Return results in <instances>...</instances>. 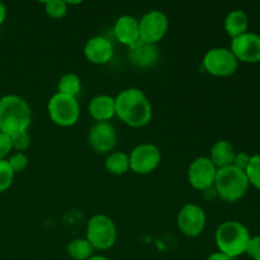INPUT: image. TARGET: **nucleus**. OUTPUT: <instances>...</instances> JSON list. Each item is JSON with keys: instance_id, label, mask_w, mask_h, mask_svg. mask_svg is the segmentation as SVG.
<instances>
[{"instance_id": "2eb2a0df", "label": "nucleus", "mask_w": 260, "mask_h": 260, "mask_svg": "<svg viewBox=\"0 0 260 260\" xmlns=\"http://www.w3.org/2000/svg\"><path fill=\"white\" fill-rule=\"evenodd\" d=\"M84 55L86 60L95 65H104L113 57V45L109 40L102 36L89 38L84 46Z\"/></svg>"}, {"instance_id": "473e14b6", "label": "nucleus", "mask_w": 260, "mask_h": 260, "mask_svg": "<svg viewBox=\"0 0 260 260\" xmlns=\"http://www.w3.org/2000/svg\"><path fill=\"white\" fill-rule=\"evenodd\" d=\"M88 260H109V259L106 258V256H103V255H93L91 258H89Z\"/></svg>"}, {"instance_id": "72a5a7b5", "label": "nucleus", "mask_w": 260, "mask_h": 260, "mask_svg": "<svg viewBox=\"0 0 260 260\" xmlns=\"http://www.w3.org/2000/svg\"><path fill=\"white\" fill-rule=\"evenodd\" d=\"M256 260H260V259H256Z\"/></svg>"}, {"instance_id": "a878e982", "label": "nucleus", "mask_w": 260, "mask_h": 260, "mask_svg": "<svg viewBox=\"0 0 260 260\" xmlns=\"http://www.w3.org/2000/svg\"><path fill=\"white\" fill-rule=\"evenodd\" d=\"M10 141H12L13 149L22 152L29 147L30 136L27 131H23V132H19V134H15L13 135V136H10Z\"/></svg>"}, {"instance_id": "b1692460", "label": "nucleus", "mask_w": 260, "mask_h": 260, "mask_svg": "<svg viewBox=\"0 0 260 260\" xmlns=\"http://www.w3.org/2000/svg\"><path fill=\"white\" fill-rule=\"evenodd\" d=\"M45 10L48 17L53 19H61L68 14V3L63 0H52L45 3Z\"/></svg>"}, {"instance_id": "6ab92c4d", "label": "nucleus", "mask_w": 260, "mask_h": 260, "mask_svg": "<svg viewBox=\"0 0 260 260\" xmlns=\"http://www.w3.org/2000/svg\"><path fill=\"white\" fill-rule=\"evenodd\" d=\"M248 28L249 18L244 10H233L225 18V30L233 40L248 32Z\"/></svg>"}, {"instance_id": "1a4fd4ad", "label": "nucleus", "mask_w": 260, "mask_h": 260, "mask_svg": "<svg viewBox=\"0 0 260 260\" xmlns=\"http://www.w3.org/2000/svg\"><path fill=\"white\" fill-rule=\"evenodd\" d=\"M140 23V40L156 45L164 38L169 28L167 14L160 10H150L144 15Z\"/></svg>"}, {"instance_id": "0eeeda50", "label": "nucleus", "mask_w": 260, "mask_h": 260, "mask_svg": "<svg viewBox=\"0 0 260 260\" xmlns=\"http://www.w3.org/2000/svg\"><path fill=\"white\" fill-rule=\"evenodd\" d=\"M239 61L231 52L230 48L215 47L206 52L203 57V69L208 74L217 78H225L235 74Z\"/></svg>"}, {"instance_id": "a211bd4d", "label": "nucleus", "mask_w": 260, "mask_h": 260, "mask_svg": "<svg viewBox=\"0 0 260 260\" xmlns=\"http://www.w3.org/2000/svg\"><path fill=\"white\" fill-rule=\"evenodd\" d=\"M235 155L236 151L233 145L226 140H220V141L215 142V145L211 149L210 160L217 169H221V168L233 165Z\"/></svg>"}, {"instance_id": "5701e85b", "label": "nucleus", "mask_w": 260, "mask_h": 260, "mask_svg": "<svg viewBox=\"0 0 260 260\" xmlns=\"http://www.w3.org/2000/svg\"><path fill=\"white\" fill-rule=\"evenodd\" d=\"M245 174L248 177L249 184L260 190V155L251 156L250 162L245 170Z\"/></svg>"}, {"instance_id": "ddd939ff", "label": "nucleus", "mask_w": 260, "mask_h": 260, "mask_svg": "<svg viewBox=\"0 0 260 260\" xmlns=\"http://www.w3.org/2000/svg\"><path fill=\"white\" fill-rule=\"evenodd\" d=\"M88 142L91 149L99 154L109 152L116 146V129L109 122H96L89 131Z\"/></svg>"}, {"instance_id": "f8f14e48", "label": "nucleus", "mask_w": 260, "mask_h": 260, "mask_svg": "<svg viewBox=\"0 0 260 260\" xmlns=\"http://www.w3.org/2000/svg\"><path fill=\"white\" fill-rule=\"evenodd\" d=\"M231 52L236 60L246 63L260 62V36L246 32L231 41Z\"/></svg>"}, {"instance_id": "dca6fc26", "label": "nucleus", "mask_w": 260, "mask_h": 260, "mask_svg": "<svg viewBox=\"0 0 260 260\" xmlns=\"http://www.w3.org/2000/svg\"><path fill=\"white\" fill-rule=\"evenodd\" d=\"M114 36L117 40L128 47L140 40V23L132 15H122L114 23Z\"/></svg>"}, {"instance_id": "7ed1b4c3", "label": "nucleus", "mask_w": 260, "mask_h": 260, "mask_svg": "<svg viewBox=\"0 0 260 260\" xmlns=\"http://www.w3.org/2000/svg\"><path fill=\"white\" fill-rule=\"evenodd\" d=\"M250 238L248 229L238 221L222 222L215 234L216 245L220 253L225 254L231 259L245 253Z\"/></svg>"}, {"instance_id": "412c9836", "label": "nucleus", "mask_w": 260, "mask_h": 260, "mask_svg": "<svg viewBox=\"0 0 260 260\" xmlns=\"http://www.w3.org/2000/svg\"><path fill=\"white\" fill-rule=\"evenodd\" d=\"M70 258L74 260H88L94 254V248L86 239H74L66 248Z\"/></svg>"}, {"instance_id": "bb28decb", "label": "nucleus", "mask_w": 260, "mask_h": 260, "mask_svg": "<svg viewBox=\"0 0 260 260\" xmlns=\"http://www.w3.org/2000/svg\"><path fill=\"white\" fill-rule=\"evenodd\" d=\"M8 162H9L13 172L19 173V172H23V170L27 168L28 157L27 155L23 154V152H15L14 155H12V156L9 157Z\"/></svg>"}, {"instance_id": "f257e3e1", "label": "nucleus", "mask_w": 260, "mask_h": 260, "mask_svg": "<svg viewBox=\"0 0 260 260\" xmlns=\"http://www.w3.org/2000/svg\"><path fill=\"white\" fill-rule=\"evenodd\" d=\"M114 99H116V116L127 126L141 128L151 121V103L141 89H124Z\"/></svg>"}, {"instance_id": "2f4dec72", "label": "nucleus", "mask_w": 260, "mask_h": 260, "mask_svg": "<svg viewBox=\"0 0 260 260\" xmlns=\"http://www.w3.org/2000/svg\"><path fill=\"white\" fill-rule=\"evenodd\" d=\"M5 18H7V8H5V5L0 2V25L4 23Z\"/></svg>"}, {"instance_id": "7c9ffc66", "label": "nucleus", "mask_w": 260, "mask_h": 260, "mask_svg": "<svg viewBox=\"0 0 260 260\" xmlns=\"http://www.w3.org/2000/svg\"><path fill=\"white\" fill-rule=\"evenodd\" d=\"M207 260H233V259L229 258V256L225 255V254H222V253H220V251H217V253L211 254V255L207 258Z\"/></svg>"}, {"instance_id": "9d476101", "label": "nucleus", "mask_w": 260, "mask_h": 260, "mask_svg": "<svg viewBox=\"0 0 260 260\" xmlns=\"http://www.w3.org/2000/svg\"><path fill=\"white\" fill-rule=\"evenodd\" d=\"M178 229L188 238H197L206 228V213L202 207L188 203L178 213Z\"/></svg>"}, {"instance_id": "423d86ee", "label": "nucleus", "mask_w": 260, "mask_h": 260, "mask_svg": "<svg viewBox=\"0 0 260 260\" xmlns=\"http://www.w3.org/2000/svg\"><path fill=\"white\" fill-rule=\"evenodd\" d=\"M48 116L51 121L60 127H71L79 121L80 107L76 98L55 94L48 102Z\"/></svg>"}, {"instance_id": "aec40b11", "label": "nucleus", "mask_w": 260, "mask_h": 260, "mask_svg": "<svg viewBox=\"0 0 260 260\" xmlns=\"http://www.w3.org/2000/svg\"><path fill=\"white\" fill-rule=\"evenodd\" d=\"M104 167L111 174L123 175L129 170V157L126 152L116 151L107 156Z\"/></svg>"}, {"instance_id": "c85d7f7f", "label": "nucleus", "mask_w": 260, "mask_h": 260, "mask_svg": "<svg viewBox=\"0 0 260 260\" xmlns=\"http://www.w3.org/2000/svg\"><path fill=\"white\" fill-rule=\"evenodd\" d=\"M13 150L10 136L0 132V160H5V157L9 155V152Z\"/></svg>"}, {"instance_id": "6e6552de", "label": "nucleus", "mask_w": 260, "mask_h": 260, "mask_svg": "<svg viewBox=\"0 0 260 260\" xmlns=\"http://www.w3.org/2000/svg\"><path fill=\"white\" fill-rule=\"evenodd\" d=\"M129 169L140 175L154 172L161 161V152L154 144H141L129 154Z\"/></svg>"}, {"instance_id": "4468645a", "label": "nucleus", "mask_w": 260, "mask_h": 260, "mask_svg": "<svg viewBox=\"0 0 260 260\" xmlns=\"http://www.w3.org/2000/svg\"><path fill=\"white\" fill-rule=\"evenodd\" d=\"M128 57L135 66L141 69L152 68L160 58L159 47L154 43L139 40L129 47Z\"/></svg>"}, {"instance_id": "f03ea898", "label": "nucleus", "mask_w": 260, "mask_h": 260, "mask_svg": "<svg viewBox=\"0 0 260 260\" xmlns=\"http://www.w3.org/2000/svg\"><path fill=\"white\" fill-rule=\"evenodd\" d=\"M32 122L29 104L18 95H4L0 99V132L13 136L27 131Z\"/></svg>"}, {"instance_id": "c756f323", "label": "nucleus", "mask_w": 260, "mask_h": 260, "mask_svg": "<svg viewBox=\"0 0 260 260\" xmlns=\"http://www.w3.org/2000/svg\"><path fill=\"white\" fill-rule=\"evenodd\" d=\"M250 159L251 156L249 154H246V152H238V154L235 155V159H234L233 165L235 168H238V169L245 172L249 162H250Z\"/></svg>"}, {"instance_id": "39448f33", "label": "nucleus", "mask_w": 260, "mask_h": 260, "mask_svg": "<svg viewBox=\"0 0 260 260\" xmlns=\"http://www.w3.org/2000/svg\"><path fill=\"white\" fill-rule=\"evenodd\" d=\"M116 239V225L108 216L95 215L89 220L86 226V240L91 244L94 250H108L114 245Z\"/></svg>"}, {"instance_id": "f3484780", "label": "nucleus", "mask_w": 260, "mask_h": 260, "mask_svg": "<svg viewBox=\"0 0 260 260\" xmlns=\"http://www.w3.org/2000/svg\"><path fill=\"white\" fill-rule=\"evenodd\" d=\"M89 113L96 122H108L116 116V99L109 95H96L89 103Z\"/></svg>"}, {"instance_id": "393cba45", "label": "nucleus", "mask_w": 260, "mask_h": 260, "mask_svg": "<svg viewBox=\"0 0 260 260\" xmlns=\"http://www.w3.org/2000/svg\"><path fill=\"white\" fill-rule=\"evenodd\" d=\"M14 174L8 160H0V193L9 189L14 180Z\"/></svg>"}, {"instance_id": "4be33fe9", "label": "nucleus", "mask_w": 260, "mask_h": 260, "mask_svg": "<svg viewBox=\"0 0 260 260\" xmlns=\"http://www.w3.org/2000/svg\"><path fill=\"white\" fill-rule=\"evenodd\" d=\"M81 90V81L76 74L69 73L65 74L58 81V93L63 95L76 98Z\"/></svg>"}, {"instance_id": "cd10ccee", "label": "nucleus", "mask_w": 260, "mask_h": 260, "mask_svg": "<svg viewBox=\"0 0 260 260\" xmlns=\"http://www.w3.org/2000/svg\"><path fill=\"white\" fill-rule=\"evenodd\" d=\"M246 254L253 260L260 259V236H254L249 240L246 246Z\"/></svg>"}, {"instance_id": "9b49d317", "label": "nucleus", "mask_w": 260, "mask_h": 260, "mask_svg": "<svg viewBox=\"0 0 260 260\" xmlns=\"http://www.w3.org/2000/svg\"><path fill=\"white\" fill-rule=\"evenodd\" d=\"M217 168L213 165L210 157H197L188 169V182L194 189L203 190L215 185Z\"/></svg>"}, {"instance_id": "20e7f679", "label": "nucleus", "mask_w": 260, "mask_h": 260, "mask_svg": "<svg viewBox=\"0 0 260 260\" xmlns=\"http://www.w3.org/2000/svg\"><path fill=\"white\" fill-rule=\"evenodd\" d=\"M249 180L245 172L234 165L217 169L215 180V189L217 196L228 202H236L246 194L249 189Z\"/></svg>"}]
</instances>
